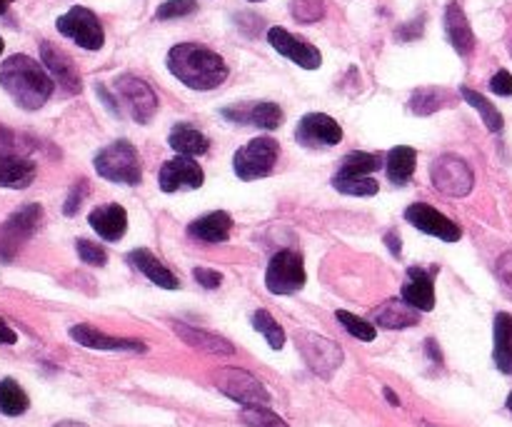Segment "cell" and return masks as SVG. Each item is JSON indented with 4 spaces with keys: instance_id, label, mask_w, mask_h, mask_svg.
<instances>
[{
    "instance_id": "cell-20",
    "label": "cell",
    "mask_w": 512,
    "mask_h": 427,
    "mask_svg": "<svg viewBox=\"0 0 512 427\" xmlns=\"http://www.w3.org/2000/svg\"><path fill=\"white\" fill-rule=\"evenodd\" d=\"M70 338L90 350H133V353H145V345L140 340L110 338V335L100 333V330L90 328V325H73L70 328Z\"/></svg>"
},
{
    "instance_id": "cell-14",
    "label": "cell",
    "mask_w": 512,
    "mask_h": 427,
    "mask_svg": "<svg viewBox=\"0 0 512 427\" xmlns=\"http://www.w3.org/2000/svg\"><path fill=\"white\" fill-rule=\"evenodd\" d=\"M203 180V168H200L193 158H188V155H178V158L168 160V163L160 168V188H163V193L195 190L203 185Z\"/></svg>"
},
{
    "instance_id": "cell-13",
    "label": "cell",
    "mask_w": 512,
    "mask_h": 427,
    "mask_svg": "<svg viewBox=\"0 0 512 427\" xmlns=\"http://www.w3.org/2000/svg\"><path fill=\"white\" fill-rule=\"evenodd\" d=\"M405 220L413 223L415 228L423 230V233L435 235V238L445 240V243H458L463 238V230L453 223L450 218H445L443 213H438L435 208L425 203H415L405 210Z\"/></svg>"
},
{
    "instance_id": "cell-46",
    "label": "cell",
    "mask_w": 512,
    "mask_h": 427,
    "mask_svg": "<svg viewBox=\"0 0 512 427\" xmlns=\"http://www.w3.org/2000/svg\"><path fill=\"white\" fill-rule=\"evenodd\" d=\"M18 343V335L5 325V320L0 318V345H15Z\"/></svg>"
},
{
    "instance_id": "cell-29",
    "label": "cell",
    "mask_w": 512,
    "mask_h": 427,
    "mask_svg": "<svg viewBox=\"0 0 512 427\" xmlns=\"http://www.w3.org/2000/svg\"><path fill=\"white\" fill-rule=\"evenodd\" d=\"M388 178L393 180L395 185H405L415 173V150L408 148V145H398L388 153Z\"/></svg>"
},
{
    "instance_id": "cell-50",
    "label": "cell",
    "mask_w": 512,
    "mask_h": 427,
    "mask_svg": "<svg viewBox=\"0 0 512 427\" xmlns=\"http://www.w3.org/2000/svg\"><path fill=\"white\" fill-rule=\"evenodd\" d=\"M10 3H13V0H0V15H3L5 10H8Z\"/></svg>"
},
{
    "instance_id": "cell-6",
    "label": "cell",
    "mask_w": 512,
    "mask_h": 427,
    "mask_svg": "<svg viewBox=\"0 0 512 427\" xmlns=\"http://www.w3.org/2000/svg\"><path fill=\"white\" fill-rule=\"evenodd\" d=\"M278 143L273 138H255L235 153L233 168L240 180H258L273 173L278 160Z\"/></svg>"
},
{
    "instance_id": "cell-23",
    "label": "cell",
    "mask_w": 512,
    "mask_h": 427,
    "mask_svg": "<svg viewBox=\"0 0 512 427\" xmlns=\"http://www.w3.org/2000/svg\"><path fill=\"white\" fill-rule=\"evenodd\" d=\"M373 320L388 330L413 328V325L420 323V310H415L413 305L405 303L403 298L400 300L393 298V300H385V303L375 310Z\"/></svg>"
},
{
    "instance_id": "cell-2",
    "label": "cell",
    "mask_w": 512,
    "mask_h": 427,
    "mask_svg": "<svg viewBox=\"0 0 512 427\" xmlns=\"http://www.w3.org/2000/svg\"><path fill=\"white\" fill-rule=\"evenodd\" d=\"M168 70L193 90H213L228 78V65L215 50L198 43H180L170 48Z\"/></svg>"
},
{
    "instance_id": "cell-7",
    "label": "cell",
    "mask_w": 512,
    "mask_h": 427,
    "mask_svg": "<svg viewBox=\"0 0 512 427\" xmlns=\"http://www.w3.org/2000/svg\"><path fill=\"white\" fill-rule=\"evenodd\" d=\"M55 25H58V30L65 38L75 40L80 48L100 50L105 45L103 23H100L93 10L83 8V5H75L65 15H60Z\"/></svg>"
},
{
    "instance_id": "cell-44",
    "label": "cell",
    "mask_w": 512,
    "mask_h": 427,
    "mask_svg": "<svg viewBox=\"0 0 512 427\" xmlns=\"http://www.w3.org/2000/svg\"><path fill=\"white\" fill-rule=\"evenodd\" d=\"M490 88H493V93L508 98V95H512V75L508 70H498V73L493 75V80H490Z\"/></svg>"
},
{
    "instance_id": "cell-8",
    "label": "cell",
    "mask_w": 512,
    "mask_h": 427,
    "mask_svg": "<svg viewBox=\"0 0 512 427\" xmlns=\"http://www.w3.org/2000/svg\"><path fill=\"white\" fill-rule=\"evenodd\" d=\"M305 265L295 250H280L278 255H273L268 265V273H265V285L273 295H290L298 293L305 288Z\"/></svg>"
},
{
    "instance_id": "cell-3",
    "label": "cell",
    "mask_w": 512,
    "mask_h": 427,
    "mask_svg": "<svg viewBox=\"0 0 512 427\" xmlns=\"http://www.w3.org/2000/svg\"><path fill=\"white\" fill-rule=\"evenodd\" d=\"M95 170L100 178L120 185H138L143 180V160L128 140H115L95 155Z\"/></svg>"
},
{
    "instance_id": "cell-39",
    "label": "cell",
    "mask_w": 512,
    "mask_h": 427,
    "mask_svg": "<svg viewBox=\"0 0 512 427\" xmlns=\"http://www.w3.org/2000/svg\"><path fill=\"white\" fill-rule=\"evenodd\" d=\"M198 10V3L195 0H165L158 8L155 18L158 20H173V18H185V15L195 13Z\"/></svg>"
},
{
    "instance_id": "cell-4",
    "label": "cell",
    "mask_w": 512,
    "mask_h": 427,
    "mask_svg": "<svg viewBox=\"0 0 512 427\" xmlns=\"http://www.w3.org/2000/svg\"><path fill=\"white\" fill-rule=\"evenodd\" d=\"M215 388L228 395L230 400L240 403L243 408H255V405H268L270 393L255 375L240 368H220L213 375Z\"/></svg>"
},
{
    "instance_id": "cell-41",
    "label": "cell",
    "mask_w": 512,
    "mask_h": 427,
    "mask_svg": "<svg viewBox=\"0 0 512 427\" xmlns=\"http://www.w3.org/2000/svg\"><path fill=\"white\" fill-rule=\"evenodd\" d=\"M85 195H88V183H85V180H78V183H75L73 188H70V195H68V200H65L63 213L65 215H75V213H78L80 203H83V200H85Z\"/></svg>"
},
{
    "instance_id": "cell-42",
    "label": "cell",
    "mask_w": 512,
    "mask_h": 427,
    "mask_svg": "<svg viewBox=\"0 0 512 427\" xmlns=\"http://www.w3.org/2000/svg\"><path fill=\"white\" fill-rule=\"evenodd\" d=\"M193 278L198 280V283L203 285V288H208V290H215L220 283H223V275H220L218 270H210V268H195L193 270Z\"/></svg>"
},
{
    "instance_id": "cell-9",
    "label": "cell",
    "mask_w": 512,
    "mask_h": 427,
    "mask_svg": "<svg viewBox=\"0 0 512 427\" xmlns=\"http://www.w3.org/2000/svg\"><path fill=\"white\" fill-rule=\"evenodd\" d=\"M430 178L440 193L450 195V198H463L473 190L475 175L473 168L465 163L458 155H440L433 165H430Z\"/></svg>"
},
{
    "instance_id": "cell-35",
    "label": "cell",
    "mask_w": 512,
    "mask_h": 427,
    "mask_svg": "<svg viewBox=\"0 0 512 427\" xmlns=\"http://www.w3.org/2000/svg\"><path fill=\"white\" fill-rule=\"evenodd\" d=\"M333 188L340 190V193H345V195L370 198V195L378 193V180H373V178H343V175H335Z\"/></svg>"
},
{
    "instance_id": "cell-45",
    "label": "cell",
    "mask_w": 512,
    "mask_h": 427,
    "mask_svg": "<svg viewBox=\"0 0 512 427\" xmlns=\"http://www.w3.org/2000/svg\"><path fill=\"white\" fill-rule=\"evenodd\" d=\"M395 35H398V40H415V38H420V35H423V18L413 20V23H408V25H403V28H400Z\"/></svg>"
},
{
    "instance_id": "cell-27",
    "label": "cell",
    "mask_w": 512,
    "mask_h": 427,
    "mask_svg": "<svg viewBox=\"0 0 512 427\" xmlns=\"http://www.w3.org/2000/svg\"><path fill=\"white\" fill-rule=\"evenodd\" d=\"M170 148L175 150L178 155H188V158H195V155H205L210 148V140L200 133L198 128L188 123H180L175 125L173 133L168 138Z\"/></svg>"
},
{
    "instance_id": "cell-33",
    "label": "cell",
    "mask_w": 512,
    "mask_h": 427,
    "mask_svg": "<svg viewBox=\"0 0 512 427\" xmlns=\"http://www.w3.org/2000/svg\"><path fill=\"white\" fill-rule=\"evenodd\" d=\"M448 103V93L440 88H420L415 90L413 98H410V110L415 115H430L435 110H440Z\"/></svg>"
},
{
    "instance_id": "cell-52",
    "label": "cell",
    "mask_w": 512,
    "mask_h": 427,
    "mask_svg": "<svg viewBox=\"0 0 512 427\" xmlns=\"http://www.w3.org/2000/svg\"><path fill=\"white\" fill-rule=\"evenodd\" d=\"M508 408H510V413H512V393H510V398H508Z\"/></svg>"
},
{
    "instance_id": "cell-28",
    "label": "cell",
    "mask_w": 512,
    "mask_h": 427,
    "mask_svg": "<svg viewBox=\"0 0 512 427\" xmlns=\"http://www.w3.org/2000/svg\"><path fill=\"white\" fill-rule=\"evenodd\" d=\"M495 365L500 373L512 375V318L508 313L495 315Z\"/></svg>"
},
{
    "instance_id": "cell-16",
    "label": "cell",
    "mask_w": 512,
    "mask_h": 427,
    "mask_svg": "<svg viewBox=\"0 0 512 427\" xmlns=\"http://www.w3.org/2000/svg\"><path fill=\"white\" fill-rule=\"evenodd\" d=\"M40 58H43L45 70L58 80V85H63L65 93H80L83 88V80H80L78 68L70 60L68 53L58 48L53 43H40Z\"/></svg>"
},
{
    "instance_id": "cell-15",
    "label": "cell",
    "mask_w": 512,
    "mask_h": 427,
    "mask_svg": "<svg viewBox=\"0 0 512 427\" xmlns=\"http://www.w3.org/2000/svg\"><path fill=\"white\" fill-rule=\"evenodd\" d=\"M268 40L280 55H285L288 60H293V63L300 65V68L318 70L320 63H323V55L318 53V48H313V45L305 43V40L290 35L285 28H270Z\"/></svg>"
},
{
    "instance_id": "cell-25",
    "label": "cell",
    "mask_w": 512,
    "mask_h": 427,
    "mask_svg": "<svg viewBox=\"0 0 512 427\" xmlns=\"http://www.w3.org/2000/svg\"><path fill=\"white\" fill-rule=\"evenodd\" d=\"M173 330L178 333L180 340H185V345H190V348H198L210 355H235L233 345H230L225 338H220V335L205 333V330L190 328V325H183V323H175Z\"/></svg>"
},
{
    "instance_id": "cell-34",
    "label": "cell",
    "mask_w": 512,
    "mask_h": 427,
    "mask_svg": "<svg viewBox=\"0 0 512 427\" xmlns=\"http://www.w3.org/2000/svg\"><path fill=\"white\" fill-rule=\"evenodd\" d=\"M253 328L258 330V333H263V338L268 340V345L273 350H280L285 345L283 328H280V325L275 323L273 315H270L268 310H258V313L253 315Z\"/></svg>"
},
{
    "instance_id": "cell-51",
    "label": "cell",
    "mask_w": 512,
    "mask_h": 427,
    "mask_svg": "<svg viewBox=\"0 0 512 427\" xmlns=\"http://www.w3.org/2000/svg\"><path fill=\"white\" fill-rule=\"evenodd\" d=\"M55 427H85L83 423H58Z\"/></svg>"
},
{
    "instance_id": "cell-21",
    "label": "cell",
    "mask_w": 512,
    "mask_h": 427,
    "mask_svg": "<svg viewBox=\"0 0 512 427\" xmlns=\"http://www.w3.org/2000/svg\"><path fill=\"white\" fill-rule=\"evenodd\" d=\"M128 263L133 265L135 270H140V273H143L145 278L150 280V283L158 285V288H165V290H178L180 288L178 278H175V275L170 273V270L165 268V265L160 263V260L155 258L153 253H150V250H145V248L130 250Z\"/></svg>"
},
{
    "instance_id": "cell-19",
    "label": "cell",
    "mask_w": 512,
    "mask_h": 427,
    "mask_svg": "<svg viewBox=\"0 0 512 427\" xmlns=\"http://www.w3.org/2000/svg\"><path fill=\"white\" fill-rule=\"evenodd\" d=\"M403 300L420 313H430L435 308L433 275L423 268H410L408 283L403 285Z\"/></svg>"
},
{
    "instance_id": "cell-40",
    "label": "cell",
    "mask_w": 512,
    "mask_h": 427,
    "mask_svg": "<svg viewBox=\"0 0 512 427\" xmlns=\"http://www.w3.org/2000/svg\"><path fill=\"white\" fill-rule=\"evenodd\" d=\"M75 248H78L80 260H83L85 265H98L100 268V265L108 263V253H105L100 245L90 243V240H78V243H75Z\"/></svg>"
},
{
    "instance_id": "cell-1",
    "label": "cell",
    "mask_w": 512,
    "mask_h": 427,
    "mask_svg": "<svg viewBox=\"0 0 512 427\" xmlns=\"http://www.w3.org/2000/svg\"><path fill=\"white\" fill-rule=\"evenodd\" d=\"M0 85L25 110H38L53 95V75L28 55H10L0 65Z\"/></svg>"
},
{
    "instance_id": "cell-24",
    "label": "cell",
    "mask_w": 512,
    "mask_h": 427,
    "mask_svg": "<svg viewBox=\"0 0 512 427\" xmlns=\"http://www.w3.org/2000/svg\"><path fill=\"white\" fill-rule=\"evenodd\" d=\"M230 230H233V218L223 210H215L190 223L188 233L203 243H225L230 238Z\"/></svg>"
},
{
    "instance_id": "cell-43",
    "label": "cell",
    "mask_w": 512,
    "mask_h": 427,
    "mask_svg": "<svg viewBox=\"0 0 512 427\" xmlns=\"http://www.w3.org/2000/svg\"><path fill=\"white\" fill-rule=\"evenodd\" d=\"M498 280L505 288V293L512 295V253H505L503 258L498 260Z\"/></svg>"
},
{
    "instance_id": "cell-26",
    "label": "cell",
    "mask_w": 512,
    "mask_h": 427,
    "mask_svg": "<svg viewBox=\"0 0 512 427\" xmlns=\"http://www.w3.org/2000/svg\"><path fill=\"white\" fill-rule=\"evenodd\" d=\"M35 180V165L18 155H0V188H28Z\"/></svg>"
},
{
    "instance_id": "cell-18",
    "label": "cell",
    "mask_w": 512,
    "mask_h": 427,
    "mask_svg": "<svg viewBox=\"0 0 512 427\" xmlns=\"http://www.w3.org/2000/svg\"><path fill=\"white\" fill-rule=\"evenodd\" d=\"M90 225H93L95 233L100 235L103 240L108 243H115L125 235L128 230V213H125L123 205L118 203H108V205H100L90 213Z\"/></svg>"
},
{
    "instance_id": "cell-11",
    "label": "cell",
    "mask_w": 512,
    "mask_h": 427,
    "mask_svg": "<svg viewBox=\"0 0 512 427\" xmlns=\"http://www.w3.org/2000/svg\"><path fill=\"white\" fill-rule=\"evenodd\" d=\"M115 88L123 95L125 103L130 105V113H133V118L140 125H148L153 120L155 110H158V95H155V90L145 80L125 73L115 80Z\"/></svg>"
},
{
    "instance_id": "cell-31",
    "label": "cell",
    "mask_w": 512,
    "mask_h": 427,
    "mask_svg": "<svg viewBox=\"0 0 512 427\" xmlns=\"http://www.w3.org/2000/svg\"><path fill=\"white\" fill-rule=\"evenodd\" d=\"M460 93H463V98L468 100V103L473 105L480 115H483V123L488 125L490 133H500V130H503V125H505L503 115L498 113V108H495V105L490 103L485 95H480L478 90H473V88H460Z\"/></svg>"
},
{
    "instance_id": "cell-22",
    "label": "cell",
    "mask_w": 512,
    "mask_h": 427,
    "mask_svg": "<svg viewBox=\"0 0 512 427\" xmlns=\"http://www.w3.org/2000/svg\"><path fill=\"white\" fill-rule=\"evenodd\" d=\"M445 33H448L450 45L458 50V55H470L475 48V35L473 28H470L468 18H465L463 8L458 3H450L445 8Z\"/></svg>"
},
{
    "instance_id": "cell-32",
    "label": "cell",
    "mask_w": 512,
    "mask_h": 427,
    "mask_svg": "<svg viewBox=\"0 0 512 427\" xmlns=\"http://www.w3.org/2000/svg\"><path fill=\"white\" fill-rule=\"evenodd\" d=\"M378 168H380V155L350 153L345 155L338 175H343V178H368V175L375 173Z\"/></svg>"
},
{
    "instance_id": "cell-54",
    "label": "cell",
    "mask_w": 512,
    "mask_h": 427,
    "mask_svg": "<svg viewBox=\"0 0 512 427\" xmlns=\"http://www.w3.org/2000/svg\"><path fill=\"white\" fill-rule=\"evenodd\" d=\"M250 3H260V0H250Z\"/></svg>"
},
{
    "instance_id": "cell-36",
    "label": "cell",
    "mask_w": 512,
    "mask_h": 427,
    "mask_svg": "<svg viewBox=\"0 0 512 427\" xmlns=\"http://www.w3.org/2000/svg\"><path fill=\"white\" fill-rule=\"evenodd\" d=\"M335 318H338V323L343 325V328L348 330L353 338L363 340V343H370V340H375V325H370L368 320L355 318V315L348 313V310H338V313H335Z\"/></svg>"
},
{
    "instance_id": "cell-47",
    "label": "cell",
    "mask_w": 512,
    "mask_h": 427,
    "mask_svg": "<svg viewBox=\"0 0 512 427\" xmlns=\"http://www.w3.org/2000/svg\"><path fill=\"white\" fill-rule=\"evenodd\" d=\"M385 243H388V248H390V253L393 255H400V238H395V233H388L385 235Z\"/></svg>"
},
{
    "instance_id": "cell-53",
    "label": "cell",
    "mask_w": 512,
    "mask_h": 427,
    "mask_svg": "<svg viewBox=\"0 0 512 427\" xmlns=\"http://www.w3.org/2000/svg\"><path fill=\"white\" fill-rule=\"evenodd\" d=\"M3 48H5V43H3V38H0V53H3Z\"/></svg>"
},
{
    "instance_id": "cell-48",
    "label": "cell",
    "mask_w": 512,
    "mask_h": 427,
    "mask_svg": "<svg viewBox=\"0 0 512 427\" xmlns=\"http://www.w3.org/2000/svg\"><path fill=\"white\" fill-rule=\"evenodd\" d=\"M383 395H385V400H388L390 405H395V408H398V405H400V398H398V395L393 393V390L385 388V390H383Z\"/></svg>"
},
{
    "instance_id": "cell-12",
    "label": "cell",
    "mask_w": 512,
    "mask_h": 427,
    "mask_svg": "<svg viewBox=\"0 0 512 427\" xmlns=\"http://www.w3.org/2000/svg\"><path fill=\"white\" fill-rule=\"evenodd\" d=\"M295 140L305 148H333L343 140V128L325 113H308L298 123Z\"/></svg>"
},
{
    "instance_id": "cell-10",
    "label": "cell",
    "mask_w": 512,
    "mask_h": 427,
    "mask_svg": "<svg viewBox=\"0 0 512 427\" xmlns=\"http://www.w3.org/2000/svg\"><path fill=\"white\" fill-rule=\"evenodd\" d=\"M295 343H298V350L305 358V363L320 378H333L335 370H340V365H343V350L333 340L323 338V335L298 333L295 335Z\"/></svg>"
},
{
    "instance_id": "cell-5",
    "label": "cell",
    "mask_w": 512,
    "mask_h": 427,
    "mask_svg": "<svg viewBox=\"0 0 512 427\" xmlns=\"http://www.w3.org/2000/svg\"><path fill=\"white\" fill-rule=\"evenodd\" d=\"M40 218H43V208L35 203L23 205L18 213L10 215L3 225H0V263H10L30 240V235L38 230Z\"/></svg>"
},
{
    "instance_id": "cell-38",
    "label": "cell",
    "mask_w": 512,
    "mask_h": 427,
    "mask_svg": "<svg viewBox=\"0 0 512 427\" xmlns=\"http://www.w3.org/2000/svg\"><path fill=\"white\" fill-rule=\"evenodd\" d=\"M290 13L298 23H315L325 15V3L323 0H293L290 3Z\"/></svg>"
},
{
    "instance_id": "cell-30",
    "label": "cell",
    "mask_w": 512,
    "mask_h": 427,
    "mask_svg": "<svg viewBox=\"0 0 512 427\" xmlns=\"http://www.w3.org/2000/svg\"><path fill=\"white\" fill-rule=\"evenodd\" d=\"M28 405V395L15 380H0V413L8 415V418H18L28 410Z\"/></svg>"
},
{
    "instance_id": "cell-37",
    "label": "cell",
    "mask_w": 512,
    "mask_h": 427,
    "mask_svg": "<svg viewBox=\"0 0 512 427\" xmlns=\"http://www.w3.org/2000/svg\"><path fill=\"white\" fill-rule=\"evenodd\" d=\"M243 423L248 427H290L280 415L270 413L265 405H255V408H243L240 413Z\"/></svg>"
},
{
    "instance_id": "cell-17",
    "label": "cell",
    "mask_w": 512,
    "mask_h": 427,
    "mask_svg": "<svg viewBox=\"0 0 512 427\" xmlns=\"http://www.w3.org/2000/svg\"><path fill=\"white\" fill-rule=\"evenodd\" d=\"M223 115L233 123L255 125V128L275 130L283 123V110L275 103H248V105H235V108H225Z\"/></svg>"
},
{
    "instance_id": "cell-49",
    "label": "cell",
    "mask_w": 512,
    "mask_h": 427,
    "mask_svg": "<svg viewBox=\"0 0 512 427\" xmlns=\"http://www.w3.org/2000/svg\"><path fill=\"white\" fill-rule=\"evenodd\" d=\"M428 350H430V355H433V358L440 363V350H435V340H428Z\"/></svg>"
}]
</instances>
